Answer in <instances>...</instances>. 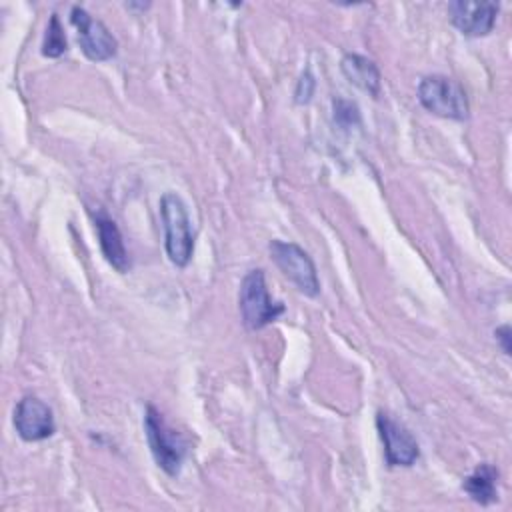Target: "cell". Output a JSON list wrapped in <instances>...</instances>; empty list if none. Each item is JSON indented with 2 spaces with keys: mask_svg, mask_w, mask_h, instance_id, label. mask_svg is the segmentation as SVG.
Instances as JSON below:
<instances>
[{
  "mask_svg": "<svg viewBox=\"0 0 512 512\" xmlns=\"http://www.w3.org/2000/svg\"><path fill=\"white\" fill-rule=\"evenodd\" d=\"M160 218L166 254L172 264L184 268L194 254V232L186 204L176 192H166L160 198Z\"/></svg>",
  "mask_w": 512,
  "mask_h": 512,
  "instance_id": "cell-1",
  "label": "cell"
},
{
  "mask_svg": "<svg viewBox=\"0 0 512 512\" xmlns=\"http://www.w3.org/2000/svg\"><path fill=\"white\" fill-rule=\"evenodd\" d=\"M238 306L242 314V322L248 330H260L266 324L274 322L280 314H284V304L270 298L266 288L264 270H250L240 284Z\"/></svg>",
  "mask_w": 512,
  "mask_h": 512,
  "instance_id": "cell-2",
  "label": "cell"
},
{
  "mask_svg": "<svg viewBox=\"0 0 512 512\" xmlns=\"http://www.w3.org/2000/svg\"><path fill=\"white\" fill-rule=\"evenodd\" d=\"M418 100L428 112L440 118L466 120L470 112L464 88L456 80L442 74H430L420 80Z\"/></svg>",
  "mask_w": 512,
  "mask_h": 512,
  "instance_id": "cell-3",
  "label": "cell"
},
{
  "mask_svg": "<svg viewBox=\"0 0 512 512\" xmlns=\"http://www.w3.org/2000/svg\"><path fill=\"white\" fill-rule=\"evenodd\" d=\"M144 430L156 464L168 476H178L186 456V444L180 438V434L164 422L162 414L154 406H146Z\"/></svg>",
  "mask_w": 512,
  "mask_h": 512,
  "instance_id": "cell-4",
  "label": "cell"
},
{
  "mask_svg": "<svg viewBox=\"0 0 512 512\" xmlns=\"http://www.w3.org/2000/svg\"><path fill=\"white\" fill-rule=\"evenodd\" d=\"M270 258L280 268V272L306 296L314 298L320 294V280L316 274V266L308 252L294 242L272 240L268 244Z\"/></svg>",
  "mask_w": 512,
  "mask_h": 512,
  "instance_id": "cell-5",
  "label": "cell"
},
{
  "mask_svg": "<svg viewBox=\"0 0 512 512\" xmlns=\"http://www.w3.org/2000/svg\"><path fill=\"white\" fill-rule=\"evenodd\" d=\"M70 22L78 32V44L82 54L92 62H104L116 56L118 42L110 30L98 18L90 16L84 8L72 6Z\"/></svg>",
  "mask_w": 512,
  "mask_h": 512,
  "instance_id": "cell-6",
  "label": "cell"
},
{
  "mask_svg": "<svg viewBox=\"0 0 512 512\" xmlns=\"http://www.w3.org/2000/svg\"><path fill=\"white\" fill-rule=\"evenodd\" d=\"M376 428L384 444V458L388 466H412L418 460V442L404 424L384 412H378Z\"/></svg>",
  "mask_w": 512,
  "mask_h": 512,
  "instance_id": "cell-7",
  "label": "cell"
},
{
  "mask_svg": "<svg viewBox=\"0 0 512 512\" xmlns=\"http://www.w3.org/2000/svg\"><path fill=\"white\" fill-rule=\"evenodd\" d=\"M14 428L24 442H40L54 434L56 424L50 406L38 396H24L14 408Z\"/></svg>",
  "mask_w": 512,
  "mask_h": 512,
  "instance_id": "cell-8",
  "label": "cell"
},
{
  "mask_svg": "<svg viewBox=\"0 0 512 512\" xmlns=\"http://www.w3.org/2000/svg\"><path fill=\"white\" fill-rule=\"evenodd\" d=\"M500 6L496 2H470L454 0L448 4V14L452 24L470 38L486 36L492 32Z\"/></svg>",
  "mask_w": 512,
  "mask_h": 512,
  "instance_id": "cell-9",
  "label": "cell"
},
{
  "mask_svg": "<svg viewBox=\"0 0 512 512\" xmlns=\"http://www.w3.org/2000/svg\"><path fill=\"white\" fill-rule=\"evenodd\" d=\"M340 70L346 76V80L356 88H360L362 92L370 94L372 98L380 94L382 76L374 60L362 54H344V58L340 60Z\"/></svg>",
  "mask_w": 512,
  "mask_h": 512,
  "instance_id": "cell-10",
  "label": "cell"
},
{
  "mask_svg": "<svg viewBox=\"0 0 512 512\" xmlns=\"http://www.w3.org/2000/svg\"><path fill=\"white\" fill-rule=\"evenodd\" d=\"M96 232H98L100 250H102L104 258L108 260V264H112L118 272H128L130 256H128V250L124 246V240H122V234H120L116 222L100 212L96 216Z\"/></svg>",
  "mask_w": 512,
  "mask_h": 512,
  "instance_id": "cell-11",
  "label": "cell"
},
{
  "mask_svg": "<svg viewBox=\"0 0 512 512\" xmlns=\"http://www.w3.org/2000/svg\"><path fill=\"white\" fill-rule=\"evenodd\" d=\"M498 470L492 464H480L472 474H468L462 482V490L476 502V504H492L498 498Z\"/></svg>",
  "mask_w": 512,
  "mask_h": 512,
  "instance_id": "cell-12",
  "label": "cell"
},
{
  "mask_svg": "<svg viewBox=\"0 0 512 512\" xmlns=\"http://www.w3.org/2000/svg\"><path fill=\"white\" fill-rule=\"evenodd\" d=\"M66 48H68V42H66L64 28H62L58 16L52 14V18L48 22V28H46V34H44L42 54L48 56V58H58L66 52Z\"/></svg>",
  "mask_w": 512,
  "mask_h": 512,
  "instance_id": "cell-13",
  "label": "cell"
},
{
  "mask_svg": "<svg viewBox=\"0 0 512 512\" xmlns=\"http://www.w3.org/2000/svg\"><path fill=\"white\" fill-rule=\"evenodd\" d=\"M312 94H314V78H312L310 72H304L300 76V80H298V86H296V92H294V96H296L294 100L298 104H308Z\"/></svg>",
  "mask_w": 512,
  "mask_h": 512,
  "instance_id": "cell-14",
  "label": "cell"
},
{
  "mask_svg": "<svg viewBox=\"0 0 512 512\" xmlns=\"http://www.w3.org/2000/svg\"><path fill=\"white\" fill-rule=\"evenodd\" d=\"M334 116L340 124H352L354 120H358V108L352 102H346V110L342 100H334Z\"/></svg>",
  "mask_w": 512,
  "mask_h": 512,
  "instance_id": "cell-15",
  "label": "cell"
},
{
  "mask_svg": "<svg viewBox=\"0 0 512 512\" xmlns=\"http://www.w3.org/2000/svg\"><path fill=\"white\" fill-rule=\"evenodd\" d=\"M494 336H496V340L500 342L502 352H504L506 356H510V354H512V332H510V326H508V324H504V326L496 328Z\"/></svg>",
  "mask_w": 512,
  "mask_h": 512,
  "instance_id": "cell-16",
  "label": "cell"
}]
</instances>
